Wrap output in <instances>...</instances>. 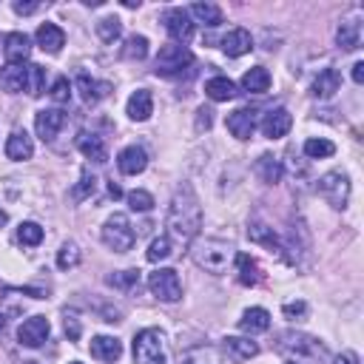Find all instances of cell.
I'll use <instances>...</instances> for the list:
<instances>
[{"label": "cell", "instance_id": "obj_43", "mask_svg": "<svg viewBox=\"0 0 364 364\" xmlns=\"http://www.w3.org/2000/svg\"><path fill=\"white\" fill-rule=\"evenodd\" d=\"M128 205H131V211L145 214V211L154 208V197H151L148 191H131V194H128Z\"/></svg>", "mask_w": 364, "mask_h": 364}, {"label": "cell", "instance_id": "obj_52", "mask_svg": "<svg viewBox=\"0 0 364 364\" xmlns=\"http://www.w3.org/2000/svg\"><path fill=\"white\" fill-rule=\"evenodd\" d=\"M108 194H111L114 200H120V197H123V188L117 186V182H111V186H108Z\"/></svg>", "mask_w": 364, "mask_h": 364}, {"label": "cell", "instance_id": "obj_23", "mask_svg": "<svg viewBox=\"0 0 364 364\" xmlns=\"http://www.w3.org/2000/svg\"><path fill=\"white\" fill-rule=\"evenodd\" d=\"M91 356L100 361H117L123 356V344L114 336H97L91 339Z\"/></svg>", "mask_w": 364, "mask_h": 364}, {"label": "cell", "instance_id": "obj_6", "mask_svg": "<svg viewBox=\"0 0 364 364\" xmlns=\"http://www.w3.org/2000/svg\"><path fill=\"white\" fill-rule=\"evenodd\" d=\"M194 63V55L186 49V46H176V43H171V46H162L159 49V55H157V60H154V72L159 74V77H174V74H179L186 66H191Z\"/></svg>", "mask_w": 364, "mask_h": 364}, {"label": "cell", "instance_id": "obj_51", "mask_svg": "<svg viewBox=\"0 0 364 364\" xmlns=\"http://www.w3.org/2000/svg\"><path fill=\"white\" fill-rule=\"evenodd\" d=\"M353 83H358V86L364 83V63H356L353 66Z\"/></svg>", "mask_w": 364, "mask_h": 364}, {"label": "cell", "instance_id": "obj_22", "mask_svg": "<svg viewBox=\"0 0 364 364\" xmlns=\"http://www.w3.org/2000/svg\"><path fill=\"white\" fill-rule=\"evenodd\" d=\"M271 327V313L265 307H251L242 313L239 319V330L248 333V336H256V333H265Z\"/></svg>", "mask_w": 364, "mask_h": 364}, {"label": "cell", "instance_id": "obj_31", "mask_svg": "<svg viewBox=\"0 0 364 364\" xmlns=\"http://www.w3.org/2000/svg\"><path fill=\"white\" fill-rule=\"evenodd\" d=\"M237 268H239V282L248 285V288L262 279V271H259L256 259H251L248 254H237Z\"/></svg>", "mask_w": 364, "mask_h": 364}, {"label": "cell", "instance_id": "obj_12", "mask_svg": "<svg viewBox=\"0 0 364 364\" xmlns=\"http://www.w3.org/2000/svg\"><path fill=\"white\" fill-rule=\"evenodd\" d=\"M290 125H293L290 111H288V108H273V111H268L265 120H262V134H265L268 140H279V137H285V134L290 131Z\"/></svg>", "mask_w": 364, "mask_h": 364}, {"label": "cell", "instance_id": "obj_8", "mask_svg": "<svg viewBox=\"0 0 364 364\" xmlns=\"http://www.w3.org/2000/svg\"><path fill=\"white\" fill-rule=\"evenodd\" d=\"M148 288L159 302H179L182 299V282L176 276V271L171 268H159L148 276Z\"/></svg>", "mask_w": 364, "mask_h": 364}, {"label": "cell", "instance_id": "obj_20", "mask_svg": "<svg viewBox=\"0 0 364 364\" xmlns=\"http://www.w3.org/2000/svg\"><path fill=\"white\" fill-rule=\"evenodd\" d=\"M339 86H341V74L336 72V69H324V72H319V77L313 80V97L316 100H330L336 91H339Z\"/></svg>", "mask_w": 364, "mask_h": 364}, {"label": "cell", "instance_id": "obj_9", "mask_svg": "<svg viewBox=\"0 0 364 364\" xmlns=\"http://www.w3.org/2000/svg\"><path fill=\"white\" fill-rule=\"evenodd\" d=\"M52 333V324L46 316H32L18 327V341L23 347H40Z\"/></svg>", "mask_w": 364, "mask_h": 364}, {"label": "cell", "instance_id": "obj_53", "mask_svg": "<svg viewBox=\"0 0 364 364\" xmlns=\"http://www.w3.org/2000/svg\"><path fill=\"white\" fill-rule=\"evenodd\" d=\"M125 9H140V0H123Z\"/></svg>", "mask_w": 364, "mask_h": 364}, {"label": "cell", "instance_id": "obj_5", "mask_svg": "<svg viewBox=\"0 0 364 364\" xmlns=\"http://www.w3.org/2000/svg\"><path fill=\"white\" fill-rule=\"evenodd\" d=\"M103 242L114 254H128L134 248L137 234H134V228H131V222H128L125 214H114V217L106 220V225H103Z\"/></svg>", "mask_w": 364, "mask_h": 364}, {"label": "cell", "instance_id": "obj_41", "mask_svg": "<svg viewBox=\"0 0 364 364\" xmlns=\"http://www.w3.org/2000/svg\"><path fill=\"white\" fill-rule=\"evenodd\" d=\"M18 239H21L23 245H40V242H43V228H40L38 222H23V225L18 228Z\"/></svg>", "mask_w": 364, "mask_h": 364}, {"label": "cell", "instance_id": "obj_39", "mask_svg": "<svg viewBox=\"0 0 364 364\" xmlns=\"http://www.w3.org/2000/svg\"><path fill=\"white\" fill-rule=\"evenodd\" d=\"M305 154L310 159H322V157H333L336 154V145L330 140H307L305 142Z\"/></svg>", "mask_w": 364, "mask_h": 364}, {"label": "cell", "instance_id": "obj_37", "mask_svg": "<svg viewBox=\"0 0 364 364\" xmlns=\"http://www.w3.org/2000/svg\"><path fill=\"white\" fill-rule=\"evenodd\" d=\"M97 35H100L103 43H114V40H120V35H123V23H120L117 18H103V21L97 23Z\"/></svg>", "mask_w": 364, "mask_h": 364}, {"label": "cell", "instance_id": "obj_49", "mask_svg": "<svg viewBox=\"0 0 364 364\" xmlns=\"http://www.w3.org/2000/svg\"><path fill=\"white\" fill-rule=\"evenodd\" d=\"M197 114H200V120H197V128H200V131H203V128H211V114H214V111H211V108H200Z\"/></svg>", "mask_w": 364, "mask_h": 364}, {"label": "cell", "instance_id": "obj_57", "mask_svg": "<svg viewBox=\"0 0 364 364\" xmlns=\"http://www.w3.org/2000/svg\"><path fill=\"white\" fill-rule=\"evenodd\" d=\"M72 364H80V361H72Z\"/></svg>", "mask_w": 364, "mask_h": 364}, {"label": "cell", "instance_id": "obj_13", "mask_svg": "<svg viewBox=\"0 0 364 364\" xmlns=\"http://www.w3.org/2000/svg\"><path fill=\"white\" fill-rule=\"evenodd\" d=\"M228 131L237 140H251L256 131V111L251 108H237L234 114H228Z\"/></svg>", "mask_w": 364, "mask_h": 364}, {"label": "cell", "instance_id": "obj_16", "mask_svg": "<svg viewBox=\"0 0 364 364\" xmlns=\"http://www.w3.org/2000/svg\"><path fill=\"white\" fill-rule=\"evenodd\" d=\"M222 350H225V356H228L231 361L242 364V361H251V358H254V356L259 353V344H256V341H251V339L228 336V339L222 341Z\"/></svg>", "mask_w": 364, "mask_h": 364}, {"label": "cell", "instance_id": "obj_3", "mask_svg": "<svg viewBox=\"0 0 364 364\" xmlns=\"http://www.w3.org/2000/svg\"><path fill=\"white\" fill-rule=\"evenodd\" d=\"M134 364H168L165 336L157 327H145L134 336Z\"/></svg>", "mask_w": 364, "mask_h": 364}, {"label": "cell", "instance_id": "obj_40", "mask_svg": "<svg viewBox=\"0 0 364 364\" xmlns=\"http://www.w3.org/2000/svg\"><path fill=\"white\" fill-rule=\"evenodd\" d=\"M94 188H97V179L86 171V174L80 176V182L72 188V200H74V203H83V200H89V197L94 194Z\"/></svg>", "mask_w": 364, "mask_h": 364}, {"label": "cell", "instance_id": "obj_32", "mask_svg": "<svg viewBox=\"0 0 364 364\" xmlns=\"http://www.w3.org/2000/svg\"><path fill=\"white\" fill-rule=\"evenodd\" d=\"M256 174L268 182V186H276V182L282 179V165H279V159H273L271 154H265V157H259V162H256Z\"/></svg>", "mask_w": 364, "mask_h": 364}, {"label": "cell", "instance_id": "obj_50", "mask_svg": "<svg viewBox=\"0 0 364 364\" xmlns=\"http://www.w3.org/2000/svg\"><path fill=\"white\" fill-rule=\"evenodd\" d=\"M333 364H358V356L353 353V350H344L341 356H336V361Z\"/></svg>", "mask_w": 364, "mask_h": 364}, {"label": "cell", "instance_id": "obj_1", "mask_svg": "<svg viewBox=\"0 0 364 364\" xmlns=\"http://www.w3.org/2000/svg\"><path fill=\"white\" fill-rule=\"evenodd\" d=\"M203 228V208H200V200L197 194L186 186L179 188L171 200V208H168V231L171 237H176L179 242H188L200 234Z\"/></svg>", "mask_w": 364, "mask_h": 364}, {"label": "cell", "instance_id": "obj_19", "mask_svg": "<svg viewBox=\"0 0 364 364\" xmlns=\"http://www.w3.org/2000/svg\"><path fill=\"white\" fill-rule=\"evenodd\" d=\"M35 38H38V46L43 52H49V55H57L66 46V32L60 26H55V23H43Z\"/></svg>", "mask_w": 364, "mask_h": 364}, {"label": "cell", "instance_id": "obj_27", "mask_svg": "<svg viewBox=\"0 0 364 364\" xmlns=\"http://www.w3.org/2000/svg\"><path fill=\"white\" fill-rule=\"evenodd\" d=\"M188 15H191L197 23H203V26H211V29L222 23V9H220L217 4H208V0H205V4H194Z\"/></svg>", "mask_w": 364, "mask_h": 364}, {"label": "cell", "instance_id": "obj_11", "mask_svg": "<svg viewBox=\"0 0 364 364\" xmlns=\"http://www.w3.org/2000/svg\"><path fill=\"white\" fill-rule=\"evenodd\" d=\"M63 123H66V114H63L60 108H46V111H40V114L35 117V128H38V137H40L43 142H52V140L60 134Z\"/></svg>", "mask_w": 364, "mask_h": 364}, {"label": "cell", "instance_id": "obj_48", "mask_svg": "<svg viewBox=\"0 0 364 364\" xmlns=\"http://www.w3.org/2000/svg\"><path fill=\"white\" fill-rule=\"evenodd\" d=\"M18 15H35L38 9H40V4H23V0H18V4L12 6Z\"/></svg>", "mask_w": 364, "mask_h": 364}, {"label": "cell", "instance_id": "obj_45", "mask_svg": "<svg viewBox=\"0 0 364 364\" xmlns=\"http://www.w3.org/2000/svg\"><path fill=\"white\" fill-rule=\"evenodd\" d=\"M49 94H52L55 103H69V100H72V83H69L66 77H57Z\"/></svg>", "mask_w": 364, "mask_h": 364}, {"label": "cell", "instance_id": "obj_24", "mask_svg": "<svg viewBox=\"0 0 364 364\" xmlns=\"http://www.w3.org/2000/svg\"><path fill=\"white\" fill-rule=\"evenodd\" d=\"M336 43L344 49V52H356L361 46V23L358 21H344L336 32Z\"/></svg>", "mask_w": 364, "mask_h": 364}, {"label": "cell", "instance_id": "obj_55", "mask_svg": "<svg viewBox=\"0 0 364 364\" xmlns=\"http://www.w3.org/2000/svg\"><path fill=\"white\" fill-rule=\"evenodd\" d=\"M0 222H6V214L4 211H0Z\"/></svg>", "mask_w": 364, "mask_h": 364}, {"label": "cell", "instance_id": "obj_30", "mask_svg": "<svg viewBox=\"0 0 364 364\" xmlns=\"http://www.w3.org/2000/svg\"><path fill=\"white\" fill-rule=\"evenodd\" d=\"M77 148H80L89 159H94V162H106V159H108V151H106L103 140H100V137H94V134H80Z\"/></svg>", "mask_w": 364, "mask_h": 364}, {"label": "cell", "instance_id": "obj_34", "mask_svg": "<svg viewBox=\"0 0 364 364\" xmlns=\"http://www.w3.org/2000/svg\"><path fill=\"white\" fill-rule=\"evenodd\" d=\"M123 57L125 60H145L148 57V38L142 35H131L123 46Z\"/></svg>", "mask_w": 364, "mask_h": 364}, {"label": "cell", "instance_id": "obj_46", "mask_svg": "<svg viewBox=\"0 0 364 364\" xmlns=\"http://www.w3.org/2000/svg\"><path fill=\"white\" fill-rule=\"evenodd\" d=\"M282 313H285L288 319H299V316L307 313V305H305V302H288V305L282 307Z\"/></svg>", "mask_w": 364, "mask_h": 364}, {"label": "cell", "instance_id": "obj_35", "mask_svg": "<svg viewBox=\"0 0 364 364\" xmlns=\"http://www.w3.org/2000/svg\"><path fill=\"white\" fill-rule=\"evenodd\" d=\"M80 259H83V254H80L77 242H63V248L57 251V268H60V271L77 268V265H80Z\"/></svg>", "mask_w": 364, "mask_h": 364}, {"label": "cell", "instance_id": "obj_36", "mask_svg": "<svg viewBox=\"0 0 364 364\" xmlns=\"http://www.w3.org/2000/svg\"><path fill=\"white\" fill-rule=\"evenodd\" d=\"M179 364H220V358L211 347H194L188 353H182Z\"/></svg>", "mask_w": 364, "mask_h": 364}, {"label": "cell", "instance_id": "obj_38", "mask_svg": "<svg viewBox=\"0 0 364 364\" xmlns=\"http://www.w3.org/2000/svg\"><path fill=\"white\" fill-rule=\"evenodd\" d=\"M248 237H251L254 242H259V245H268V248H273V251H282V248H279V239H276V234H273V228H268V225H251V228H248Z\"/></svg>", "mask_w": 364, "mask_h": 364}, {"label": "cell", "instance_id": "obj_54", "mask_svg": "<svg viewBox=\"0 0 364 364\" xmlns=\"http://www.w3.org/2000/svg\"><path fill=\"white\" fill-rule=\"evenodd\" d=\"M4 324H6V319H4V313H0V330H4Z\"/></svg>", "mask_w": 364, "mask_h": 364}, {"label": "cell", "instance_id": "obj_42", "mask_svg": "<svg viewBox=\"0 0 364 364\" xmlns=\"http://www.w3.org/2000/svg\"><path fill=\"white\" fill-rule=\"evenodd\" d=\"M145 256H148V262H162V259H168V256H171V239H168V237L154 239Z\"/></svg>", "mask_w": 364, "mask_h": 364}, {"label": "cell", "instance_id": "obj_28", "mask_svg": "<svg viewBox=\"0 0 364 364\" xmlns=\"http://www.w3.org/2000/svg\"><path fill=\"white\" fill-rule=\"evenodd\" d=\"M77 89H80V94H83L86 103H97V100L108 97V91H111L108 83H97V80H91L89 74H80V77H77Z\"/></svg>", "mask_w": 364, "mask_h": 364}, {"label": "cell", "instance_id": "obj_2", "mask_svg": "<svg viewBox=\"0 0 364 364\" xmlns=\"http://www.w3.org/2000/svg\"><path fill=\"white\" fill-rule=\"evenodd\" d=\"M191 256L200 268L211 271V273H225L231 259H234V248L222 239H214V237H205V239H197L191 245Z\"/></svg>", "mask_w": 364, "mask_h": 364}, {"label": "cell", "instance_id": "obj_56", "mask_svg": "<svg viewBox=\"0 0 364 364\" xmlns=\"http://www.w3.org/2000/svg\"><path fill=\"white\" fill-rule=\"evenodd\" d=\"M26 364H38V361H26Z\"/></svg>", "mask_w": 364, "mask_h": 364}, {"label": "cell", "instance_id": "obj_26", "mask_svg": "<svg viewBox=\"0 0 364 364\" xmlns=\"http://www.w3.org/2000/svg\"><path fill=\"white\" fill-rule=\"evenodd\" d=\"M205 94L214 100V103H228L237 97V86L228 80V77H211L205 83Z\"/></svg>", "mask_w": 364, "mask_h": 364}, {"label": "cell", "instance_id": "obj_15", "mask_svg": "<svg viewBox=\"0 0 364 364\" xmlns=\"http://www.w3.org/2000/svg\"><path fill=\"white\" fill-rule=\"evenodd\" d=\"M4 52H6L9 66H23L29 60V55H32V43H29V38L23 32H12V35H6Z\"/></svg>", "mask_w": 364, "mask_h": 364}, {"label": "cell", "instance_id": "obj_4", "mask_svg": "<svg viewBox=\"0 0 364 364\" xmlns=\"http://www.w3.org/2000/svg\"><path fill=\"white\" fill-rule=\"evenodd\" d=\"M282 353H288V356H296V358H313V361H324L327 358V350H324V344H319V339H313V336H307V333H293V330H288V333H282L279 336V344H276Z\"/></svg>", "mask_w": 364, "mask_h": 364}, {"label": "cell", "instance_id": "obj_7", "mask_svg": "<svg viewBox=\"0 0 364 364\" xmlns=\"http://www.w3.org/2000/svg\"><path fill=\"white\" fill-rule=\"evenodd\" d=\"M319 194L333 205V208H347V200H350V179L347 174L341 171H330L319 179Z\"/></svg>", "mask_w": 364, "mask_h": 364}, {"label": "cell", "instance_id": "obj_14", "mask_svg": "<svg viewBox=\"0 0 364 364\" xmlns=\"http://www.w3.org/2000/svg\"><path fill=\"white\" fill-rule=\"evenodd\" d=\"M145 165H148V154H145L140 145H128V148H123V151H120V157H117V168H120L125 176H137V174H142V171H145Z\"/></svg>", "mask_w": 364, "mask_h": 364}, {"label": "cell", "instance_id": "obj_33", "mask_svg": "<svg viewBox=\"0 0 364 364\" xmlns=\"http://www.w3.org/2000/svg\"><path fill=\"white\" fill-rule=\"evenodd\" d=\"M43 89H46V69L38 66V63H29L26 66V91L32 97H40Z\"/></svg>", "mask_w": 364, "mask_h": 364}, {"label": "cell", "instance_id": "obj_29", "mask_svg": "<svg viewBox=\"0 0 364 364\" xmlns=\"http://www.w3.org/2000/svg\"><path fill=\"white\" fill-rule=\"evenodd\" d=\"M242 89H245V91H251V94H265V91L271 89V74H268V69L256 66V69L245 72V77H242Z\"/></svg>", "mask_w": 364, "mask_h": 364}, {"label": "cell", "instance_id": "obj_58", "mask_svg": "<svg viewBox=\"0 0 364 364\" xmlns=\"http://www.w3.org/2000/svg\"><path fill=\"white\" fill-rule=\"evenodd\" d=\"M290 364H296V361H290Z\"/></svg>", "mask_w": 364, "mask_h": 364}, {"label": "cell", "instance_id": "obj_44", "mask_svg": "<svg viewBox=\"0 0 364 364\" xmlns=\"http://www.w3.org/2000/svg\"><path fill=\"white\" fill-rule=\"evenodd\" d=\"M137 279H140V271H123V273L108 276L106 282H108V285H114V288H120V290H131V288L137 285Z\"/></svg>", "mask_w": 364, "mask_h": 364}, {"label": "cell", "instance_id": "obj_47", "mask_svg": "<svg viewBox=\"0 0 364 364\" xmlns=\"http://www.w3.org/2000/svg\"><path fill=\"white\" fill-rule=\"evenodd\" d=\"M66 333H69L72 341L80 339V319H77L74 313H66Z\"/></svg>", "mask_w": 364, "mask_h": 364}, {"label": "cell", "instance_id": "obj_17", "mask_svg": "<svg viewBox=\"0 0 364 364\" xmlns=\"http://www.w3.org/2000/svg\"><path fill=\"white\" fill-rule=\"evenodd\" d=\"M254 49V38L248 29H231L225 38H222V52L228 57H242Z\"/></svg>", "mask_w": 364, "mask_h": 364}, {"label": "cell", "instance_id": "obj_25", "mask_svg": "<svg viewBox=\"0 0 364 364\" xmlns=\"http://www.w3.org/2000/svg\"><path fill=\"white\" fill-rule=\"evenodd\" d=\"M0 89L9 91V94H18L26 89V69L23 66H4L0 69Z\"/></svg>", "mask_w": 364, "mask_h": 364}, {"label": "cell", "instance_id": "obj_21", "mask_svg": "<svg viewBox=\"0 0 364 364\" xmlns=\"http://www.w3.org/2000/svg\"><path fill=\"white\" fill-rule=\"evenodd\" d=\"M35 154V142L26 131H15L9 140H6V157L15 159V162H23V159H32Z\"/></svg>", "mask_w": 364, "mask_h": 364}, {"label": "cell", "instance_id": "obj_10", "mask_svg": "<svg viewBox=\"0 0 364 364\" xmlns=\"http://www.w3.org/2000/svg\"><path fill=\"white\" fill-rule=\"evenodd\" d=\"M162 23H165V32L174 38V40H191V35H194V21H191V15L186 12V9H168L165 15H162Z\"/></svg>", "mask_w": 364, "mask_h": 364}, {"label": "cell", "instance_id": "obj_18", "mask_svg": "<svg viewBox=\"0 0 364 364\" xmlns=\"http://www.w3.org/2000/svg\"><path fill=\"white\" fill-rule=\"evenodd\" d=\"M125 114H128L131 120H137V123H145V120L154 114V97H151V91H145V89H137V91L128 97Z\"/></svg>", "mask_w": 364, "mask_h": 364}]
</instances>
